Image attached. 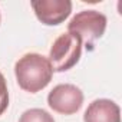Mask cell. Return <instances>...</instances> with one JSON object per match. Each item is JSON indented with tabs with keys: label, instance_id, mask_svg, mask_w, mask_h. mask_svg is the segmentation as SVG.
<instances>
[{
	"label": "cell",
	"instance_id": "obj_1",
	"mask_svg": "<svg viewBox=\"0 0 122 122\" xmlns=\"http://www.w3.org/2000/svg\"><path fill=\"white\" fill-rule=\"evenodd\" d=\"M16 81L25 92L36 93L45 89L53 76V69L47 57L39 53H27L15 65Z\"/></svg>",
	"mask_w": 122,
	"mask_h": 122
},
{
	"label": "cell",
	"instance_id": "obj_2",
	"mask_svg": "<svg viewBox=\"0 0 122 122\" xmlns=\"http://www.w3.org/2000/svg\"><path fill=\"white\" fill-rule=\"evenodd\" d=\"M106 16L96 10H82L76 13L69 25L68 33L81 39L82 45L92 46L95 40L101 39L106 30Z\"/></svg>",
	"mask_w": 122,
	"mask_h": 122
},
{
	"label": "cell",
	"instance_id": "obj_3",
	"mask_svg": "<svg viewBox=\"0 0 122 122\" xmlns=\"http://www.w3.org/2000/svg\"><path fill=\"white\" fill-rule=\"evenodd\" d=\"M82 42L79 37L63 33L52 45L49 52V63L53 72H66L72 69L82 56Z\"/></svg>",
	"mask_w": 122,
	"mask_h": 122
},
{
	"label": "cell",
	"instance_id": "obj_4",
	"mask_svg": "<svg viewBox=\"0 0 122 122\" xmlns=\"http://www.w3.org/2000/svg\"><path fill=\"white\" fill-rule=\"evenodd\" d=\"M47 105L60 115H73L83 105V92L71 83L57 85L49 92Z\"/></svg>",
	"mask_w": 122,
	"mask_h": 122
},
{
	"label": "cell",
	"instance_id": "obj_5",
	"mask_svg": "<svg viewBox=\"0 0 122 122\" xmlns=\"http://www.w3.org/2000/svg\"><path fill=\"white\" fill-rule=\"evenodd\" d=\"M30 6L39 22L46 26L63 23L72 12L71 0H33Z\"/></svg>",
	"mask_w": 122,
	"mask_h": 122
},
{
	"label": "cell",
	"instance_id": "obj_6",
	"mask_svg": "<svg viewBox=\"0 0 122 122\" xmlns=\"http://www.w3.org/2000/svg\"><path fill=\"white\" fill-rule=\"evenodd\" d=\"M83 122H121V109L111 99H96L85 111Z\"/></svg>",
	"mask_w": 122,
	"mask_h": 122
},
{
	"label": "cell",
	"instance_id": "obj_7",
	"mask_svg": "<svg viewBox=\"0 0 122 122\" xmlns=\"http://www.w3.org/2000/svg\"><path fill=\"white\" fill-rule=\"evenodd\" d=\"M19 122H55L53 116L43 109H27L22 113Z\"/></svg>",
	"mask_w": 122,
	"mask_h": 122
},
{
	"label": "cell",
	"instance_id": "obj_8",
	"mask_svg": "<svg viewBox=\"0 0 122 122\" xmlns=\"http://www.w3.org/2000/svg\"><path fill=\"white\" fill-rule=\"evenodd\" d=\"M9 106V92H7V85L3 73L0 72V115H3L5 111Z\"/></svg>",
	"mask_w": 122,
	"mask_h": 122
}]
</instances>
